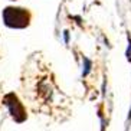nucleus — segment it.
Listing matches in <instances>:
<instances>
[{
  "instance_id": "f257e3e1",
  "label": "nucleus",
  "mask_w": 131,
  "mask_h": 131,
  "mask_svg": "<svg viewBox=\"0 0 131 131\" xmlns=\"http://www.w3.org/2000/svg\"><path fill=\"white\" fill-rule=\"evenodd\" d=\"M2 17H3L4 26H7L9 29H26L30 25L32 13L29 12V9L7 6L4 7Z\"/></svg>"
},
{
  "instance_id": "f03ea898",
  "label": "nucleus",
  "mask_w": 131,
  "mask_h": 131,
  "mask_svg": "<svg viewBox=\"0 0 131 131\" xmlns=\"http://www.w3.org/2000/svg\"><path fill=\"white\" fill-rule=\"evenodd\" d=\"M3 104L7 107L9 114L12 115V118L15 119L17 124H22L26 121L27 118V112L25 110L23 104L20 102V100L17 98L15 92H9L3 96Z\"/></svg>"
},
{
  "instance_id": "7ed1b4c3",
  "label": "nucleus",
  "mask_w": 131,
  "mask_h": 131,
  "mask_svg": "<svg viewBox=\"0 0 131 131\" xmlns=\"http://www.w3.org/2000/svg\"><path fill=\"white\" fill-rule=\"evenodd\" d=\"M82 62H84V68H82V78L88 77V73L92 69V61L86 56H82Z\"/></svg>"
},
{
  "instance_id": "20e7f679",
  "label": "nucleus",
  "mask_w": 131,
  "mask_h": 131,
  "mask_svg": "<svg viewBox=\"0 0 131 131\" xmlns=\"http://www.w3.org/2000/svg\"><path fill=\"white\" fill-rule=\"evenodd\" d=\"M127 40H128V46H127V50H125V58H127L128 62H131V35L130 33L127 35Z\"/></svg>"
},
{
  "instance_id": "39448f33",
  "label": "nucleus",
  "mask_w": 131,
  "mask_h": 131,
  "mask_svg": "<svg viewBox=\"0 0 131 131\" xmlns=\"http://www.w3.org/2000/svg\"><path fill=\"white\" fill-rule=\"evenodd\" d=\"M63 42H65V45L69 43V32L68 30H63Z\"/></svg>"
},
{
  "instance_id": "423d86ee",
  "label": "nucleus",
  "mask_w": 131,
  "mask_h": 131,
  "mask_svg": "<svg viewBox=\"0 0 131 131\" xmlns=\"http://www.w3.org/2000/svg\"><path fill=\"white\" fill-rule=\"evenodd\" d=\"M130 124H131V108H130V111H128V117H127V128L130 127Z\"/></svg>"
}]
</instances>
